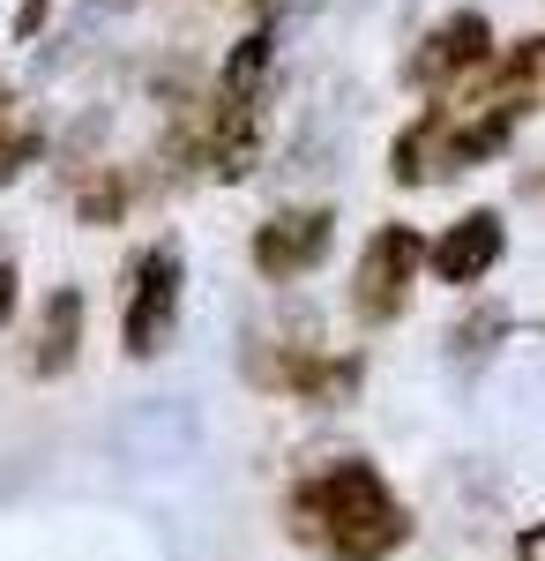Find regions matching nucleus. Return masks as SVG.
<instances>
[{
  "instance_id": "nucleus-1",
  "label": "nucleus",
  "mask_w": 545,
  "mask_h": 561,
  "mask_svg": "<svg viewBox=\"0 0 545 561\" xmlns=\"http://www.w3.org/2000/svg\"><path fill=\"white\" fill-rule=\"evenodd\" d=\"M292 531L329 561H396L411 539V510L404 494L381 479V465L367 457H329L292 486L285 502Z\"/></svg>"
},
{
  "instance_id": "nucleus-2",
  "label": "nucleus",
  "mask_w": 545,
  "mask_h": 561,
  "mask_svg": "<svg viewBox=\"0 0 545 561\" xmlns=\"http://www.w3.org/2000/svg\"><path fill=\"white\" fill-rule=\"evenodd\" d=\"M419 270H426V240L411 225H381L374 240L359 248V262H351V314L374 322V330H389V322L411 307Z\"/></svg>"
},
{
  "instance_id": "nucleus-3",
  "label": "nucleus",
  "mask_w": 545,
  "mask_h": 561,
  "mask_svg": "<svg viewBox=\"0 0 545 561\" xmlns=\"http://www.w3.org/2000/svg\"><path fill=\"white\" fill-rule=\"evenodd\" d=\"M179 277H187V262H179L172 240H158V248L135 255V293H127V314H120L127 359H158V352L172 345V322H179Z\"/></svg>"
},
{
  "instance_id": "nucleus-4",
  "label": "nucleus",
  "mask_w": 545,
  "mask_h": 561,
  "mask_svg": "<svg viewBox=\"0 0 545 561\" xmlns=\"http://www.w3.org/2000/svg\"><path fill=\"white\" fill-rule=\"evenodd\" d=\"M336 248V210H277L262 232H254V270L269 277V285H292L306 270H322Z\"/></svg>"
},
{
  "instance_id": "nucleus-5",
  "label": "nucleus",
  "mask_w": 545,
  "mask_h": 561,
  "mask_svg": "<svg viewBox=\"0 0 545 561\" xmlns=\"http://www.w3.org/2000/svg\"><path fill=\"white\" fill-rule=\"evenodd\" d=\"M486 53H494V23H486L478 8H456V15H441V23L426 31V45L404 60V76L419 90H449L456 76L486 68Z\"/></svg>"
},
{
  "instance_id": "nucleus-6",
  "label": "nucleus",
  "mask_w": 545,
  "mask_h": 561,
  "mask_svg": "<svg viewBox=\"0 0 545 561\" xmlns=\"http://www.w3.org/2000/svg\"><path fill=\"white\" fill-rule=\"evenodd\" d=\"M501 248H508L501 210H471V217H456V225L426 248V270H433L441 285H478V277L501 262Z\"/></svg>"
},
{
  "instance_id": "nucleus-7",
  "label": "nucleus",
  "mask_w": 545,
  "mask_h": 561,
  "mask_svg": "<svg viewBox=\"0 0 545 561\" xmlns=\"http://www.w3.org/2000/svg\"><path fill=\"white\" fill-rule=\"evenodd\" d=\"M76 352H83V293L60 285V293L45 300V314H38V337H31V375H38V382L68 375Z\"/></svg>"
},
{
  "instance_id": "nucleus-8",
  "label": "nucleus",
  "mask_w": 545,
  "mask_h": 561,
  "mask_svg": "<svg viewBox=\"0 0 545 561\" xmlns=\"http://www.w3.org/2000/svg\"><path fill=\"white\" fill-rule=\"evenodd\" d=\"M269 60H277V31L262 23L254 38H240V53L224 60V90H217V105H224V121L240 113V121H254V90H262V76H269Z\"/></svg>"
},
{
  "instance_id": "nucleus-9",
  "label": "nucleus",
  "mask_w": 545,
  "mask_h": 561,
  "mask_svg": "<svg viewBox=\"0 0 545 561\" xmlns=\"http://www.w3.org/2000/svg\"><path fill=\"white\" fill-rule=\"evenodd\" d=\"M31 158H38V128L15 113V90H8V76H0V187L23 173Z\"/></svg>"
},
{
  "instance_id": "nucleus-10",
  "label": "nucleus",
  "mask_w": 545,
  "mask_h": 561,
  "mask_svg": "<svg viewBox=\"0 0 545 561\" xmlns=\"http://www.w3.org/2000/svg\"><path fill=\"white\" fill-rule=\"evenodd\" d=\"M76 210H83V225H105V217H120V210H127V187L105 173V180H97V187L83 195V203H76Z\"/></svg>"
},
{
  "instance_id": "nucleus-11",
  "label": "nucleus",
  "mask_w": 545,
  "mask_h": 561,
  "mask_svg": "<svg viewBox=\"0 0 545 561\" xmlns=\"http://www.w3.org/2000/svg\"><path fill=\"white\" fill-rule=\"evenodd\" d=\"M15 322V255L0 248V330Z\"/></svg>"
},
{
  "instance_id": "nucleus-12",
  "label": "nucleus",
  "mask_w": 545,
  "mask_h": 561,
  "mask_svg": "<svg viewBox=\"0 0 545 561\" xmlns=\"http://www.w3.org/2000/svg\"><path fill=\"white\" fill-rule=\"evenodd\" d=\"M515 561H545V524H531V531L515 539Z\"/></svg>"
}]
</instances>
